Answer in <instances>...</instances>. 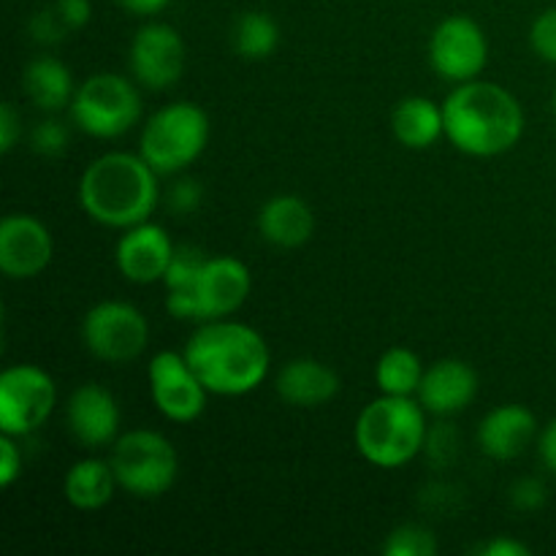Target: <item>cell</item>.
Here are the masks:
<instances>
[{
	"instance_id": "cell-1",
	"label": "cell",
	"mask_w": 556,
	"mask_h": 556,
	"mask_svg": "<svg viewBox=\"0 0 556 556\" xmlns=\"http://www.w3.org/2000/svg\"><path fill=\"white\" fill-rule=\"evenodd\" d=\"M182 353L215 396L253 394L271 369V353L261 331L231 318L199 324Z\"/></svg>"
},
{
	"instance_id": "cell-2",
	"label": "cell",
	"mask_w": 556,
	"mask_h": 556,
	"mask_svg": "<svg viewBox=\"0 0 556 556\" xmlns=\"http://www.w3.org/2000/svg\"><path fill=\"white\" fill-rule=\"evenodd\" d=\"M445 139L470 157H497L525 136L519 98L497 81L470 79L456 85L443 101Z\"/></svg>"
},
{
	"instance_id": "cell-3",
	"label": "cell",
	"mask_w": 556,
	"mask_h": 556,
	"mask_svg": "<svg viewBox=\"0 0 556 556\" xmlns=\"http://www.w3.org/2000/svg\"><path fill=\"white\" fill-rule=\"evenodd\" d=\"M161 174L139 152H106L81 172L79 206L98 226L125 231L150 220L161 201Z\"/></svg>"
},
{
	"instance_id": "cell-4",
	"label": "cell",
	"mask_w": 556,
	"mask_h": 556,
	"mask_svg": "<svg viewBox=\"0 0 556 556\" xmlns=\"http://www.w3.org/2000/svg\"><path fill=\"white\" fill-rule=\"evenodd\" d=\"M429 413L416 396L380 394L356 418L353 440L369 465L380 470H400L410 465L427 445Z\"/></svg>"
},
{
	"instance_id": "cell-5",
	"label": "cell",
	"mask_w": 556,
	"mask_h": 556,
	"mask_svg": "<svg viewBox=\"0 0 556 556\" xmlns=\"http://www.w3.org/2000/svg\"><path fill=\"white\" fill-rule=\"evenodd\" d=\"M210 114L190 101H174L155 109L141 125L139 155L161 177H174L193 166L210 144Z\"/></svg>"
},
{
	"instance_id": "cell-6",
	"label": "cell",
	"mask_w": 556,
	"mask_h": 556,
	"mask_svg": "<svg viewBox=\"0 0 556 556\" xmlns=\"http://www.w3.org/2000/svg\"><path fill=\"white\" fill-rule=\"evenodd\" d=\"M253 277L244 261L233 255H210L190 288L166 291V313L177 320H220L244 307Z\"/></svg>"
},
{
	"instance_id": "cell-7",
	"label": "cell",
	"mask_w": 556,
	"mask_h": 556,
	"mask_svg": "<svg viewBox=\"0 0 556 556\" xmlns=\"http://www.w3.org/2000/svg\"><path fill=\"white\" fill-rule=\"evenodd\" d=\"M71 123L92 139H119L141 123V96L136 79L101 71L76 87L68 106Z\"/></svg>"
},
{
	"instance_id": "cell-8",
	"label": "cell",
	"mask_w": 556,
	"mask_h": 556,
	"mask_svg": "<svg viewBox=\"0 0 556 556\" xmlns=\"http://www.w3.org/2000/svg\"><path fill=\"white\" fill-rule=\"evenodd\" d=\"M112 467L123 492L139 500H157L177 483L179 456L166 434L130 429L112 445Z\"/></svg>"
},
{
	"instance_id": "cell-9",
	"label": "cell",
	"mask_w": 556,
	"mask_h": 556,
	"mask_svg": "<svg viewBox=\"0 0 556 556\" xmlns=\"http://www.w3.org/2000/svg\"><path fill=\"white\" fill-rule=\"evenodd\" d=\"M58 405V386L36 364H14L0 375V434L22 440L38 432Z\"/></svg>"
},
{
	"instance_id": "cell-10",
	"label": "cell",
	"mask_w": 556,
	"mask_h": 556,
	"mask_svg": "<svg viewBox=\"0 0 556 556\" xmlns=\"http://www.w3.org/2000/svg\"><path fill=\"white\" fill-rule=\"evenodd\" d=\"M81 342L106 364L136 362L150 345V324L130 302H98L81 318Z\"/></svg>"
},
{
	"instance_id": "cell-11",
	"label": "cell",
	"mask_w": 556,
	"mask_h": 556,
	"mask_svg": "<svg viewBox=\"0 0 556 556\" xmlns=\"http://www.w3.org/2000/svg\"><path fill=\"white\" fill-rule=\"evenodd\" d=\"M429 65L451 85L478 79L489 63V41L472 16H445L429 36Z\"/></svg>"
},
{
	"instance_id": "cell-12",
	"label": "cell",
	"mask_w": 556,
	"mask_h": 556,
	"mask_svg": "<svg viewBox=\"0 0 556 556\" xmlns=\"http://www.w3.org/2000/svg\"><path fill=\"white\" fill-rule=\"evenodd\" d=\"M147 380H150L152 402L166 421L193 424L195 418L204 416L210 391L190 367L185 353H155L147 367Z\"/></svg>"
},
{
	"instance_id": "cell-13",
	"label": "cell",
	"mask_w": 556,
	"mask_h": 556,
	"mask_svg": "<svg viewBox=\"0 0 556 556\" xmlns=\"http://www.w3.org/2000/svg\"><path fill=\"white\" fill-rule=\"evenodd\" d=\"M185 41L177 27L166 22H147L136 30L128 47V68L136 85L163 92L185 74Z\"/></svg>"
},
{
	"instance_id": "cell-14",
	"label": "cell",
	"mask_w": 556,
	"mask_h": 556,
	"mask_svg": "<svg viewBox=\"0 0 556 556\" xmlns=\"http://www.w3.org/2000/svg\"><path fill=\"white\" fill-rule=\"evenodd\" d=\"M54 255V239L47 223L14 212L0 223V271L9 280H33L41 275Z\"/></svg>"
},
{
	"instance_id": "cell-15",
	"label": "cell",
	"mask_w": 556,
	"mask_h": 556,
	"mask_svg": "<svg viewBox=\"0 0 556 556\" xmlns=\"http://www.w3.org/2000/svg\"><path fill=\"white\" fill-rule=\"evenodd\" d=\"M174 250H177V244L172 242L166 228L144 220L139 226L125 228L117 248H114V264L128 282L152 286V282H163Z\"/></svg>"
},
{
	"instance_id": "cell-16",
	"label": "cell",
	"mask_w": 556,
	"mask_h": 556,
	"mask_svg": "<svg viewBox=\"0 0 556 556\" xmlns=\"http://www.w3.org/2000/svg\"><path fill=\"white\" fill-rule=\"evenodd\" d=\"M65 418H68L74 440L85 448H106L123 434L119 432L123 410H119L117 396L101 383H81L79 389H74L65 407Z\"/></svg>"
},
{
	"instance_id": "cell-17",
	"label": "cell",
	"mask_w": 556,
	"mask_h": 556,
	"mask_svg": "<svg viewBox=\"0 0 556 556\" xmlns=\"http://www.w3.org/2000/svg\"><path fill=\"white\" fill-rule=\"evenodd\" d=\"M478 396V372L462 358H440L424 369L416 400L429 416L448 418L467 410Z\"/></svg>"
},
{
	"instance_id": "cell-18",
	"label": "cell",
	"mask_w": 556,
	"mask_h": 556,
	"mask_svg": "<svg viewBox=\"0 0 556 556\" xmlns=\"http://www.w3.org/2000/svg\"><path fill=\"white\" fill-rule=\"evenodd\" d=\"M538 418L525 405H500L481 418L478 448L494 462H514L538 440Z\"/></svg>"
},
{
	"instance_id": "cell-19",
	"label": "cell",
	"mask_w": 556,
	"mask_h": 556,
	"mask_svg": "<svg viewBox=\"0 0 556 556\" xmlns=\"http://www.w3.org/2000/svg\"><path fill=\"white\" fill-rule=\"evenodd\" d=\"M340 375L329 364L309 356L291 358L275 378L280 400L291 407H302V410L329 405L340 394Z\"/></svg>"
},
{
	"instance_id": "cell-20",
	"label": "cell",
	"mask_w": 556,
	"mask_h": 556,
	"mask_svg": "<svg viewBox=\"0 0 556 556\" xmlns=\"http://www.w3.org/2000/svg\"><path fill=\"white\" fill-rule=\"evenodd\" d=\"M261 239L271 248L296 250L313 239L315 233V212L304 199L291 193L271 195L255 217Z\"/></svg>"
},
{
	"instance_id": "cell-21",
	"label": "cell",
	"mask_w": 556,
	"mask_h": 556,
	"mask_svg": "<svg viewBox=\"0 0 556 556\" xmlns=\"http://www.w3.org/2000/svg\"><path fill=\"white\" fill-rule=\"evenodd\" d=\"M391 130L407 150H429L445 136L443 103L427 96H407L391 112Z\"/></svg>"
},
{
	"instance_id": "cell-22",
	"label": "cell",
	"mask_w": 556,
	"mask_h": 556,
	"mask_svg": "<svg viewBox=\"0 0 556 556\" xmlns=\"http://www.w3.org/2000/svg\"><path fill=\"white\" fill-rule=\"evenodd\" d=\"M22 87H25V96L30 98L33 106L49 114H58L63 109H68L76 92L71 68L63 60L52 58V54H38V58H33L25 65Z\"/></svg>"
},
{
	"instance_id": "cell-23",
	"label": "cell",
	"mask_w": 556,
	"mask_h": 556,
	"mask_svg": "<svg viewBox=\"0 0 556 556\" xmlns=\"http://www.w3.org/2000/svg\"><path fill=\"white\" fill-rule=\"evenodd\" d=\"M119 489L117 476H114L112 462L96 459V456H87L79 459L68 472H65L63 481V494L76 510H101L106 508L114 500V492Z\"/></svg>"
},
{
	"instance_id": "cell-24",
	"label": "cell",
	"mask_w": 556,
	"mask_h": 556,
	"mask_svg": "<svg viewBox=\"0 0 556 556\" xmlns=\"http://www.w3.org/2000/svg\"><path fill=\"white\" fill-rule=\"evenodd\" d=\"M231 47L239 58L250 60V63L271 58L277 52V47H280V25L266 11H244L233 22Z\"/></svg>"
},
{
	"instance_id": "cell-25",
	"label": "cell",
	"mask_w": 556,
	"mask_h": 556,
	"mask_svg": "<svg viewBox=\"0 0 556 556\" xmlns=\"http://www.w3.org/2000/svg\"><path fill=\"white\" fill-rule=\"evenodd\" d=\"M424 364L410 348H389L375 364V383L380 394L389 396H416L424 378Z\"/></svg>"
},
{
	"instance_id": "cell-26",
	"label": "cell",
	"mask_w": 556,
	"mask_h": 556,
	"mask_svg": "<svg viewBox=\"0 0 556 556\" xmlns=\"http://www.w3.org/2000/svg\"><path fill=\"white\" fill-rule=\"evenodd\" d=\"M438 538L424 525H402L389 532L383 543L386 556H434L438 554Z\"/></svg>"
},
{
	"instance_id": "cell-27",
	"label": "cell",
	"mask_w": 556,
	"mask_h": 556,
	"mask_svg": "<svg viewBox=\"0 0 556 556\" xmlns=\"http://www.w3.org/2000/svg\"><path fill=\"white\" fill-rule=\"evenodd\" d=\"M206 258H210V255L201 248H195V244H177V250H174L172 255V264H168L166 269V277H163L166 291H179V288L193 286L199 271L204 269Z\"/></svg>"
},
{
	"instance_id": "cell-28",
	"label": "cell",
	"mask_w": 556,
	"mask_h": 556,
	"mask_svg": "<svg viewBox=\"0 0 556 556\" xmlns=\"http://www.w3.org/2000/svg\"><path fill=\"white\" fill-rule=\"evenodd\" d=\"M68 128L60 119L49 117L30 130V150L43 157H58L68 150Z\"/></svg>"
},
{
	"instance_id": "cell-29",
	"label": "cell",
	"mask_w": 556,
	"mask_h": 556,
	"mask_svg": "<svg viewBox=\"0 0 556 556\" xmlns=\"http://www.w3.org/2000/svg\"><path fill=\"white\" fill-rule=\"evenodd\" d=\"M548 500V489L541 478L535 476H525L516 478L508 489V503L510 508L519 510V514H535L546 505Z\"/></svg>"
},
{
	"instance_id": "cell-30",
	"label": "cell",
	"mask_w": 556,
	"mask_h": 556,
	"mask_svg": "<svg viewBox=\"0 0 556 556\" xmlns=\"http://www.w3.org/2000/svg\"><path fill=\"white\" fill-rule=\"evenodd\" d=\"M530 47L538 58L556 65V5L546 9L530 27Z\"/></svg>"
},
{
	"instance_id": "cell-31",
	"label": "cell",
	"mask_w": 556,
	"mask_h": 556,
	"mask_svg": "<svg viewBox=\"0 0 556 556\" xmlns=\"http://www.w3.org/2000/svg\"><path fill=\"white\" fill-rule=\"evenodd\" d=\"M456 448H459V438H456L454 427L451 424H438L434 429H429L427 445H424V454L429 456V462L438 467L454 462Z\"/></svg>"
},
{
	"instance_id": "cell-32",
	"label": "cell",
	"mask_w": 556,
	"mask_h": 556,
	"mask_svg": "<svg viewBox=\"0 0 556 556\" xmlns=\"http://www.w3.org/2000/svg\"><path fill=\"white\" fill-rule=\"evenodd\" d=\"M201 201H204V188L190 177L177 179L166 193L168 210L177 212V215H193V212H199Z\"/></svg>"
},
{
	"instance_id": "cell-33",
	"label": "cell",
	"mask_w": 556,
	"mask_h": 556,
	"mask_svg": "<svg viewBox=\"0 0 556 556\" xmlns=\"http://www.w3.org/2000/svg\"><path fill=\"white\" fill-rule=\"evenodd\" d=\"M68 27L63 25V20H60V14L52 9L47 11H38L36 16L30 20V36L33 41L41 43V47H52V43H60L65 36H68Z\"/></svg>"
},
{
	"instance_id": "cell-34",
	"label": "cell",
	"mask_w": 556,
	"mask_h": 556,
	"mask_svg": "<svg viewBox=\"0 0 556 556\" xmlns=\"http://www.w3.org/2000/svg\"><path fill=\"white\" fill-rule=\"evenodd\" d=\"M22 476V451L16 438L0 434V486L11 489Z\"/></svg>"
},
{
	"instance_id": "cell-35",
	"label": "cell",
	"mask_w": 556,
	"mask_h": 556,
	"mask_svg": "<svg viewBox=\"0 0 556 556\" xmlns=\"http://www.w3.org/2000/svg\"><path fill=\"white\" fill-rule=\"evenodd\" d=\"M54 11L60 14L63 25L71 33L81 30V27L90 25L92 20V3L90 0H54Z\"/></svg>"
},
{
	"instance_id": "cell-36",
	"label": "cell",
	"mask_w": 556,
	"mask_h": 556,
	"mask_svg": "<svg viewBox=\"0 0 556 556\" xmlns=\"http://www.w3.org/2000/svg\"><path fill=\"white\" fill-rule=\"evenodd\" d=\"M20 139H22V117L14 109V103L5 101L3 106H0V152L9 155Z\"/></svg>"
},
{
	"instance_id": "cell-37",
	"label": "cell",
	"mask_w": 556,
	"mask_h": 556,
	"mask_svg": "<svg viewBox=\"0 0 556 556\" xmlns=\"http://www.w3.org/2000/svg\"><path fill=\"white\" fill-rule=\"evenodd\" d=\"M476 554H481V556H530L532 548L510 535H497V538H492V541L483 543V546H478Z\"/></svg>"
},
{
	"instance_id": "cell-38",
	"label": "cell",
	"mask_w": 556,
	"mask_h": 556,
	"mask_svg": "<svg viewBox=\"0 0 556 556\" xmlns=\"http://www.w3.org/2000/svg\"><path fill=\"white\" fill-rule=\"evenodd\" d=\"M538 456H541L543 467L556 476V418L543 427V432L538 434Z\"/></svg>"
},
{
	"instance_id": "cell-39",
	"label": "cell",
	"mask_w": 556,
	"mask_h": 556,
	"mask_svg": "<svg viewBox=\"0 0 556 556\" xmlns=\"http://www.w3.org/2000/svg\"><path fill=\"white\" fill-rule=\"evenodd\" d=\"M117 3L134 16H155L161 14L172 0H117Z\"/></svg>"
},
{
	"instance_id": "cell-40",
	"label": "cell",
	"mask_w": 556,
	"mask_h": 556,
	"mask_svg": "<svg viewBox=\"0 0 556 556\" xmlns=\"http://www.w3.org/2000/svg\"><path fill=\"white\" fill-rule=\"evenodd\" d=\"M554 117H556V92H554Z\"/></svg>"
}]
</instances>
